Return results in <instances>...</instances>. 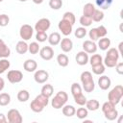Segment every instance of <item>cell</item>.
<instances>
[{"label": "cell", "mask_w": 123, "mask_h": 123, "mask_svg": "<svg viewBox=\"0 0 123 123\" xmlns=\"http://www.w3.org/2000/svg\"><path fill=\"white\" fill-rule=\"evenodd\" d=\"M39 55L41 59L45 61H50L54 56V50L51 46H44L41 49H39Z\"/></svg>", "instance_id": "obj_9"}, {"label": "cell", "mask_w": 123, "mask_h": 123, "mask_svg": "<svg viewBox=\"0 0 123 123\" xmlns=\"http://www.w3.org/2000/svg\"><path fill=\"white\" fill-rule=\"evenodd\" d=\"M114 67H115L116 72H117L119 75L123 74V62H117Z\"/></svg>", "instance_id": "obj_51"}, {"label": "cell", "mask_w": 123, "mask_h": 123, "mask_svg": "<svg viewBox=\"0 0 123 123\" xmlns=\"http://www.w3.org/2000/svg\"><path fill=\"white\" fill-rule=\"evenodd\" d=\"M88 61H89V63H90L91 66H94V65L103 63V58H102V56L99 55V54H94V55H92Z\"/></svg>", "instance_id": "obj_24"}, {"label": "cell", "mask_w": 123, "mask_h": 123, "mask_svg": "<svg viewBox=\"0 0 123 123\" xmlns=\"http://www.w3.org/2000/svg\"><path fill=\"white\" fill-rule=\"evenodd\" d=\"M57 62L60 66L65 67L69 63V59L65 54H59L58 57H57Z\"/></svg>", "instance_id": "obj_22"}, {"label": "cell", "mask_w": 123, "mask_h": 123, "mask_svg": "<svg viewBox=\"0 0 123 123\" xmlns=\"http://www.w3.org/2000/svg\"><path fill=\"white\" fill-rule=\"evenodd\" d=\"M73 97H74V101H75V103H76L77 105H79V106H84V105H86V96H85L83 93L77 94V95H75V96H73Z\"/></svg>", "instance_id": "obj_33"}, {"label": "cell", "mask_w": 123, "mask_h": 123, "mask_svg": "<svg viewBox=\"0 0 123 123\" xmlns=\"http://www.w3.org/2000/svg\"><path fill=\"white\" fill-rule=\"evenodd\" d=\"M88 36H89V38L92 40V41H95L99 38V36H98V33H97V30L96 28H92L89 33H88Z\"/></svg>", "instance_id": "obj_47"}, {"label": "cell", "mask_w": 123, "mask_h": 123, "mask_svg": "<svg viewBox=\"0 0 123 123\" xmlns=\"http://www.w3.org/2000/svg\"><path fill=\"white\" fill-rule=\"evenodd\" d=\"M10 102H11V96L9 93H6V92L0 93V106L2 107L7 106L10 104Z\"/></svg>", "instance_id": "obj_28"}, {"label": "cell", "mask_w": 123, "mask_h": 123, "mask_svg": "<svg viewBox=\"0 0 123 123\" xmlns=\"http://www.w3.org/2000/svg\"><path fill=\"white\" fill-rule=\"evenodd\" d=\"M39 45H38V43L37 42H36V41H34V42H31L29 45H28V51L31 53V54H33V55H36V54H37L38 52H39Z\"/></svg>", "instance_id": "obj_36"}, {"label": "cell", "mask_w": 123, "mask_h": 123, "mask_svg": "<svg viewBox=\"0 0 123 123\" xmlns=\"http://www.w3.org/2000/svg\"><path fill=\"white\" fill-rule=\"evenodd\" d=\"M2 1H3V0H0V3H1V2H2Z\"/></svg>", "instance_id": "obj_57"}, {"label": "cell", "mask_w": 123, "mask_h": 123, "mask_svg": "<svg viewBox=\"0 0 123 123\" xmlns=\"http://www.w3.org/2000/svg\"><path fill=\"white\" fill-rule=\"evenodd\" d=\"M75 114L77 115V117L79 119H85L88 115V110L86 108H79L76 111Z\"/></svg>", "instance_id": "obj_34"}, {"label": "cell", "mask_w": 123, "mask_h": 123, "mask_svg": "<svg viewBox=\"0 0 123 123\" xmlns=\"http://www.w3.org/2000/svg\"><path fill=\"white\" fill-rule=\"evenodd\" d=\"M95 11V7L93 4L91 3H86L85 6H84V9H83V15H86V16H89L91 17L93 12Z\"/></svg>", "instance_id": "obj_18"}, {"label": "cell", "mask_w": 123, "mask_h": 123, "mask_svg": "<svg viewBox=\"0 0 123 123\" xmlns=\"http://www.w3.org/2000/svg\"><path fill=\"white\" fill-rule=\"evenodd\" d=\"M19 1H20V2H26L27 0H19Z\"/></svg>", "instance_id": "obj_56"}, {"label": "cell", "mask_w": 123, "mask_h": 123, "mask_svg": "<svg viewBox=\"0 0 123 123\" xmlns=\"http://www.w3.org/2000/svg\"><path fill=\"white\" fill-rule=\"evenodd\" d=\"M74 35H75V37H76L77 38H83V37H85L86 35V27H83V26H82V27L77 28V29L75 30Z\"/></svg>", "instance_id": "obj_40"}, {"label": "cell", "mask_w": 123, "mask_h": 123, "mask_svg": "<svg viewBox=\"0 0 123 123\" xmlns=\"http://www.w3.org/2000/svg\"><path fill=\"white\" fill-rule=\"evenodd\" d=\"M62 19L65 20V21H67V22H69V23L72 24V25H74V23H75V21H76L75 15H74V13L71 12H64V13H63V16H62Z\"/></svg>", "instance_id": "obj_32"}, {"label": "cell", "mask_w": 123, "mask_h": 123, "mask_svg": "<svg viewBox=\"0 0 123 123\" xmlns=\"http://www.w3.org/2000/svg\"><path fill=\"white\" fill-rule=\"evenodd\" d=\"M58 28H59V30L62 32V34L63 36L67 37V36H69V35L72 33L73 25L70 24L69 22H67V21L62 19V20L59 22V24H58Z\"/></svg>", "instance_id": "obj_6"}, {"label": "cell", "mask_w": 123, "mask_h": 123, "mask_svg": "<svg viewBox=\"0 0 123 123\" xmlns=\"http://www.w3.org/2000/svg\"><path fill=\"white\" fill-rule=\"evenodd\" d=\"M51 22L48 18H40L35 25V30L37 32H45L50 28Z\"/></svg>", "instance_id": "obj_7"}, {"label": "cell", "mask_w": 123, "mask_h": 123, "mask_svg": "<svg viewBox=\"0 0 123 123\" xmlns=\"http://www.w3.org/2000/svg\"><path fill=\"white\" fill-rule=\"evenodd\" d=\"M48 103H49V97L40 93L31 102L30 108L34 112H41L44 110V108L48 105Z\"/></svg>", "instance_id": "obj_1"}, {"label": "cell", "mask_w": 123, "mask_h": 123, "mask_svg": "<svg viewBox=\"0 0 123 123\" xmlns=\"http://www.w3.org/2000/svg\"><path fill=\"white\" fill-rule=\"evenodd\" d=\"M7 120L10 123H21L23 121V118L19 112L18 110L16 109H12L8 111L7 115Z\"/></svg>", "instance_id": "obj_4"}, {"label": "cell", "mask_w": 123, "mask_h": 123, "mask_svg": "<svg viewBox=\"0 0 123 123\" xmlns=\"http://www.w3.org/2000/svg\"><path fill=\"white\" fill-rule=\"evenodd\" d=\"M10 22V17L5 14V13H2L0 14V27H6Z\"/></svg>", "instance_id": "obj_45"}, {"label": "cell", "mask_w": 123, "mask_h": 123, "mask_svg": "<svg viewBox=\"0 0 123 123\" xmlns=\"http://www.w3.org/2000/svg\"><path fill=\"white\" fill-rule=\"evenodd\" d=\"M23 68L25 69V71L27 72H34L36 71V69L37 68V63L35 60H32V59H29V60H26L23 63Z\"/></svg>", "instance_id": "obj_14"}, {"label": "cell", "mask_w": 123, "mask_h": 123, "mask_svg": "<svg viewBox=\"0 0 123 123\" xmlns=\"http://www.w3.org/2000/svg\"><path fill=\"white\" fill-rule=\"evenodd\" d=\"M123 97V86L121 85L115 86L108 94V99L113 105H117Z\"/></svg>", "instance_id": "obj_2"}, {"label": "cell", "mask_w": 123, "mask_h": 123, "mask_svg": "<svg viewBox=\"0 0 123 123\" xmlns=\"http://www.w3.org/2000/svg\"><path fill=\"white\" fill-rule=\"evenodd\" d=\"M106 57L109 58V59H111L113 61H118V59H119V52L115 48H110L108 50V52H107Z\"/></svg>", "instance_id": "obj_26"}, {"label": "cell", "mask_w": 123, "mask_h": 123, "mask_svg": "<svg viewBox=\"0 0 123 123\" xmlns=\"http://www.w3.org/2000/svg\"><path fill=\"white\" fill-rule=\"evenodd\" d=\"M47 38H48V35L46 34V32H37L36 39L38 42H44L47 40Z\"/></svg>", "instance_id": "obj_43"}, {"label": "cell", "mask_w": 123, "mask_h": 123, "mask_svg": "<svg viewBox=\"0 0 123 123\" xmlns=\"http://www.w3.org/2000/svg\"><path fill=\"white\" fill-rule=\"evenodd\" d=\"M35 4H41L43 2V0H32Z\"/></svg>", "instance_id": "obj_55"}, {"label": "cell", "mask_w": 123, "mask_h": 123, "mask_svg": "<svg viewBox=\"0 0 123 123\" xmlns=\"http://www.w3.org/2000/svg\"><path fill=\"white\" fill-rule=\"evenodd\" d=\"M71 93L73 96L82 93V87L78 83H73L71 86Z\"/></svg>", "instance_id": "obj_44"}, {"label": "cell", "mask_w": 123, "mask_h": 123, "mask_svg": "<svg viewBox=\"0 0 123 123\" xmlns=\"http://www.w3.org/2000/svg\"><path fill=\"white\" fill-rule=\"evenodd\" d=\"M61 35L57 32H54V33H51L49 36H48V42L50 43V45H53V46H56L58 45L60 42H61Z\"/></svg>", "instance_id": "obj_16"}, {"label": "cell", "mask_w": 123, "mask_h": 123, "mask_svg": "<svg viewBox=\"0 0 123 123\" xmlns=\"http://www.w3.org/2000/svg\"><path fill=\"white\" fill-rule=\"evenodd\" d=\"M113 108H115V105H113L112 103H111L110 101H108V102H105L102 105V111L103 112H106V111H110V110H111Z\"/></svg>", "instance_id": "obj_48"}, {"label": "cell", "mask_w": 123, "mask_h": 123, "mask_svg": "<svg viewBox=\"0 0 123 123\" xmlns=\"http://www.w3.org/2000/svg\"><path fill=\"white\" fill-rule=\"evenodd\" d=\"M8 81L12 84H17L20 83L23 79V74L19 70H10L7 74Z\"/></svg>", "instance_id": "obj_5"}, {"label": "cell", "mask_w": 123, "mask_h": 123, "mask_svg": "<svg viewBox=\"0 0 123 123\" xmlns=\"http://www.w3.org/2000/svg\"><path fill=\"white\" fill-rule=\"evenodd\" d=\"M62 6V0H49V7L53 10H60Z\"/></svg>", "instance_id": "obj_41"}, {"label": "cell", "mask_w": 123, "mask_h": 123, "mask_svg": "<svg viewBox=\"0 0 123 123\" xmlns=\"http://www.w3.org/2000/svg\"><path fill=\"white\" fill-rule=\"evenodd\" d=\"M103 113L105 115V118L110 120V121L115 120L117 118V116H118V111H117V110L115 108H113V109H111V110H110V111H108L106 112H103Z\"/></svg>", "instance_id": "obj_23"}, {"label": "cell", "mask_w": 123, "mask_h": 123, "mask_svg": "<svg viewBox=\"0 0 123 123\" xmlns=\"http://www.w3.org/2000/svg\"><path fill=\"white\" fill-rule=\"evenodd\" d=\"M4 87H5V81L3 78L0 77V91H2L4 89Z\"/></svg>", "instance_id": "obj_53"}, {"label": "cell", "mask_w": 123, "mask_h": 123, "mask_svg": "<svg viewBox=\"0 0 123 123\" xmlns=\"http://www.w3.org/2000/svg\"><path fill=\"white\" fill-rule=\"evenodd\" d=\"M75 60H76L77 63H78L79 65H86V64L88 62L89 58H88V55H87L86 52H85V51H80V52L76 55Z\"/></svg>", "instance_id": "obj_12"}, {"label": "cell", "mask_w": 123, "mask_h": 123, "mask_svg": "<svg viewBox=\"0 0 123 123\" xmlns=\"http://www.w3.org/2000/svg\"><path fill=\"white\" fill-rule=\"evenodd\" d=\"M86 109L88 111H97L99 108H100V104L99 102L96 100V99H90V100H86Z\"/></svg>", "instance_id": "obj_20"}, {"label": "cell", "mask_w": 123, "mask_h": 123, "mask_svg": "<svg viewBox=\"0 0 123 123\" xmlns=\"http://www.w3.org/2000/svg\"><path fill=\"white\" fill-rule=\"evenodd\" d=\"M60 45H61V49L64 52V53H68L72 50L73 48V42L70 38L68 37H64L62 39H61V42H60Z\"/></svg>", "instance_id": "obj_11"}, {"label": "cell", "mask_w": 123, "mask_h": 123, "mask_svg": "<svg viewBox=\"0 0 123 123\" xmlns=\"http://www.w3.org/2000/svg\"><path fill=\"white\" fill-rule=\"evenodd\" d=\"M48 78H49L48 72L45 70H42V69L37 70L34 75V79L37 84H44L48 80Z\"/></svg>", "instance_id": "obj_8"}, {"label": "cell", "mask_w": 123, "mask_h": 123, "mask_svg": "<svg viewBox=\"0 0 123 123\" xmlns=\"http://www.w3.org/2000/svg\"><path fill=\"white\" fill-rule=\"evenodd\" d=\"M103 18H104V12L102 11H100V10H96L95 9V11H94V12H93V14L91 16L92 21L100 22L101 20H103Z\"/></svg>", "instance_id": "obj_31"}, {"label": "cell", "mask_w": 123, "mask_h": 123, "mask_svg": "<svg viewBox=\"0 0 123 123\" xmlns=\"http://www.w3.org/2000/svg\"><path fill=\"white\" fill-rule=\"evenodd\" d=\"M15 50L18 54H25L28 51V44L26 43L25 40H20L17 42L16 46H15Z\"/></svg>", "instance_id": "obj_19"}, {"label": "cell", "mask_w": 123, "mask_h": 123, "mask_svg": "<svg viewBox=\"0 0 123 123\" xmlns=\"http://www.w3.org/2000/svg\"><path fill=\"white\" fill-rule=\"evenodd\" d=\"M8 120H7V117L5 114L3 113H0V123H6Z\"/></svg>", "instance_id": "obj_52"}, {"label": "cell", "mask_w": 123, "mask_h": 123, "mask_svg": "<svg viewBox=\"0 0 123 123\" xmlns=\"http://www.w3.org/2000/svg\"><path fill=\"white\" fill-rule=\"evenodd\" d=\"M91 67H92V72L96 75H102L105 72V65L103 63L97 64V65H94Z\"/></svg>", "instance_id": "obj_42"}, {"label": "cell", "mask_w": 123, "mask_h": 123, "mask_svg": "<svg viewBox=\"0 0 123 123\" xmlns=\"http://www.w3.org/2000/svg\"><path fill=\"white\" fill-rule=\"evenodd\" d=\"M51 105H52V107L54 108V109H56V110H59V109H62V106L63 105H65L59 97H57L56 95L54 96V98L52 99V101H51Z\"/></svg>", "instance_id": "obj_29"}, {"label": "cell", "mask_w": 123, "mask_h": 123, "mask_svg": "<svg viewBox=\"0 0 123 123\" xmlns=\"http://www.w3.org/2000/svg\"><path fill=\"white\" fill-rule=\"evenodd\" d=\"M103 62H104L105 65L108 66V67H114V66L116 65V63H117V61H113V60L109 59V58H107V57H105V59H104Z\"/></svg>", "instance_id": "obj_49"}, {"label": "cell", "mask_w": 123, "mask_h": 123, "mask_svg": "<svg viewBox=\"0 0 123 123\" xmlns=\"http://www.w3.org/2000/svg\"><path fill=\"white\" fill-rule=\"evenodd\" d=\"M96 30H97V33H98L99 37H106V35H107V33H108V31H107V29H106V27H105L104 25H100V26L96 27Z\"/></svg>", "instance_id": "obj_46"}, {"label": "cell", "mask_w": 123, "mask_h": 123, "mask_svg": "<svg viewBox=\"0 0 123 123\" xmlns=\"http://www.w3.org/2000/svg\"><path fill=\"white\" fill-rule=\"evenodd\" d=\"M34 34V29L31 25L29 24H24L20 27V30H19V35H20V37L23 39V40H29L32 36Z\"/></svg>", "instance_id": "obj_3"}, {"label": "cell", "mask_w": 123, "mask_h": 123, "mask_svg": "<svg viewBox=\"0 0 123 123\" xmlns=\"http://www.w3.org/2000/svg\"><path fill=\"white\" fill-rule=\"evenodd\" d=\"M95 88V84H94V81H89L87 83H85L83 84V89L86 91V92H92Z\"/></svg>", "instance_id": "obj_39"}, {"label": "cell", "mask_w": 123, "mask_h": 123, "mask_svg": "<svg viewBox=\"0 0 123 123\" xmlns=\"http://www.w3.org/2000/svg\"><path fill=\"white\" fill-rule=\"evenodd\" d=\"M80 79H81L82 84H85V83H87V82L93 80V78H92V74H91L89 71H84V72L81 74Z\"/></svg>", "instance_id": "obj_37"}, {"label": "cell", "mask_w": 123, "mask_h": 123, "mask_svg": "<svg viewBox=\"0 0 123 123\" xmlns=\"http://www.w3.org/2000/svg\"><path fill=\"white\" fill-rule=\"evenodd\" d=\"M83 49L87 54H93L97 51V45L92 40H85L83 42Z\"/></svg>", "instance_id": "obj_10"}, {"label": "cell", "mask_w": 123, "mask_h": 123, "mask_svg": "<svg viewBox=\"0 0 123 123\" xmlns=\"http://www.w3.org/2000/svg\"><path fill=\"white\" fill-rule=\"evenodd\" d=\"M62 109V111L63 115H65V116H67V117L73 116V115L75 114V112H76L75 108H74L73 106H71V105H63Z\"/></svg>", "instance_id": "obj_21"}, {"label": "cell", "mask_w": 123, "mask_h": 123, "mask_svg": "<svg viewBox=\"0 0 123 123\" xmlns=\"http://www.w3.org/2000/svg\"><path fill=\"white\" fill-rule=\"evenodd\" d=\"M111 79H110L108 76H106V75H103V76H101V77L98 79V86H99V87H100L101 89H103V90H107V89L111 86Z\"/></svg>", "instance_id": "obj_13"}, {"label": "cell", "mask_w": 123, "mask_h": 123, "mask_svg": "<svg viewBox=\"0 0 123 123\" xmlns=\"http://www.w3.org/2000/svg\"><path fill=\"white\" fill-rule=\"evenodd\" d=\"M30 98V93L26 89H21L17 93V100L19 102H26Z\"/></svg>", "instance_id": "obj_25"}, {"label": "cell", "mask_w": 123, "mask_h": 123, "mask_svg": "<svg viewBox=\"0 0 123 123\" xmlns=\"http://www.w3.org/2000/svg\"><path fill=\"white\" fill-rule=\"evenodd\" d=\"M10 62L8 61V59L4 58V59H1L0 60V74L4 73L6 70H8L10 68Z\"/></svg>", "instance_id": "obj_35"}, {"label": "cell", "mask_w": 123, "mask_h": 123, "mask_svg": "<svg viewBox=\"0 0 123 123\" xmlns=\"http://www.w3.org/2000/svg\"><path fill=\"white\" fill-rule=\"evenodd\" d=\"M110 46H111V39H110V38L104 37H101V38L99 39L97 47H99L101 50H103V51L108 50Z\"/></svg>", "instance_id": "obj_17"}, {"label": "cell", "mask_w": 123, "mask_h": 123, "mask_svg": "<svg viewBox=\"0 0 123 123\" xmlns=\"http://www.w3.org/2000/svg\"><path fill=\"white\" fill-rule=\"evenodd\" d=\"M80 24L83 26V27H88V26H90L91 25V23H92V19H91V17H89V16H86V15H82L81 17H80Z\"/></svg>", "instance_id": "obj_38"}, {"label": "cell", "mask_w": 123, "mask_h": 123, "mask_svg": "<svg viewBox=\"0 0 123 123\" xmlns=\"http://www.w3.org/2000/svg\"><path fill=\"white\" fill-rule=\"evenodd\" d=\"M11 55V50L8 47V45L4 42L3 39L0 38V59L8 58Z\"/></svg>", "instance_id": "obj_15"}, {"label": "cell", "mask_w": 123, "mask_h": 123, "mask_svg": "<svg viewBox=\"0 0 123 123\" xmlns=\"http://www.w3.org/2000/svg\"><path fill=\"white\" fill-rule=\"evenodd\" d=\"M56 96L59 97L64 104H65V103L67 102V100H68V95H67V93H66L65 91H62V90H61V91H59V92L56 94Z\"/></svg>", "instance_id": "obj_50"}, {"label": "cell", "mask_w": 123, "mask_h": 123, "mask_svg": "<svg viewBox=\"0 0 123 123\" xmlns=\"http://www.w3.org/2000/svg\"><path fill=\"white\" fill-rule=\"evenodd\" d=\"M95 2H96V5L98 7H100L103 10H107L111 5L112 0H95Z\"/></svg>", "instance_id": "obj_30"}, {"label": "cell", "mask_w": 123, "mask_h": 123, "mask_svg": "<svg viewBox=\"0 0 123 123\" xmlns=\"http://www.w3.org/2000/svg\"><path fill=\"white\" fill-rule=\"evenodd\" d=\"M54 92V88H53V86L50 85V84H46L42 86L41 88V94L47 96V97H51L52 94Z\"/></svg>", "instance_id": "obj_27"}, {"label": "cell", "mask_w": 123, "mask_h": 123, "mask_svg": "<svg viewBox=\"0 0 123 123\" xmlns=\"http://www.w3.org/2000/svg\"><path fill=\"white\" fill-rule=\"evenodd\" d=\"M122 46H123V42H120L119 45H118V48H119V55H123V51H122Z\"/></svg>", "instance_id": "obj_54"}]
</instances>
